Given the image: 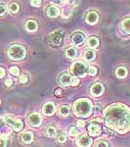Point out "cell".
<instances>
[{
  "label": "cell",
  "instance_id": "obj_13",
  "mask_svg": "<svg viewBox=\"0 0 130 147\" xmlns=\"http://www.w3.org/2000/svg\"><path fill=\"white\" fill-rule=\"evenodd\" d=\"M46 13H47V16L50 18H56L60 15V10L59 8L55 5H51L47 8L46 10Z\"/></svg>",
  "mask_w": 130,
  "mask_h": 147
},
{
  "label": "cell",
  "instance_id": "obj_12",
  "mask_svg": "<svg viewBox=\"0 0 130 147\" xmlns=\"http://www.w3.org/2000/svg\"><path fill=\"white\" fill-rule=\"evenodd\" d=\"M88 132L91 136H97L101 134V127L98 124L91 123L88 127Z\"/></svg>",
  "mask_w": 130,
  "mask_h": 147
},
{
  "label": "cell",
  "instance_id": "obj_28",
  "mask_svg": "<svg viewBox=\"0 0 130 147\" xmlns=\"http://www.w3.org/2000/svg\"><path fill=\"white\" fill-rule=\"evenodd\" d=\"M97 72H98V70H97L96 67H94V66H91V67L88 68V74L92 77H94V76L97 75Z\"/></svg>",
  "mask_w": 130,
  "mask_h": 147
},
{
  "label": "cell",
  "instance_id": "obj_14",
  "mask_svg": "<svg viewBox=\"0 0 130 147\" xmlns=\"http://www.w3.org/2000/svg\"><path fill=\"white\" fill-rule=\"evenodd\" d=\"M72 77L70 75H68V74H63L60 77V84L65 87L68 86V85H72Z\"/></svg>",
  "mask_w": 130,
  "mask_h": 147
},
{
  "label": "cell",
  "instance_id": "obj_38",
  "mask_svg": "<svg viewBox=\"0 0 130 147\" xmlns=\"http://www.w3.org/2000/svg\"><path fill=\"white\" fill-rule=\"evenodd\" d=\"M61 94H62V89L57 88L56 90H55V95L56 96H59V95H61Z\"/></svg>",
  "mask_w": 130,
  "mask_h": 147
},
{
  "label": "cell",
  "instance_id": "obj_22",
  "mask_svg": "<svg viewBox=\"0 0 130 147\" xmlns=\"http://www.w3.org/2000/svg\"><path fill=\"white\" fill-rule=\"evenodd\" d=\"M87 43H88V46L91 47V48H96V47L99 46V39L97 38L95 36H92L90 37L88 40H87Z\"/></svg>",
  "mask_w": 130,
  "mask_h": 147
},
{
  "label": "cell",
  "instance_id": "obj_25",
  "mask_svg": "<svg viewBox=\"0 0 130 147\" xmlns=\"http://www.w3.org/2000/svg\"><path fill=\"white\" fill-rule=\"evenodd\" d=\"M56 134H57V130L54 127H48L46 129V136H49V137H55L56 136Z\"/></svg>",
  "mask_w": 130,
  "mask_h": 147
},
{
  "label": "cell",
  "instance_id": "obj_16",
  "mask_svg": "<svg viewBox=\"0 0 130 147\" xmlns=\"http://www.w3.org/2000/svg\"><path fill=\"white\" fill-rule=\"evenodd\" d=\"M78 55V51L75 47H70L66 50V56L70 59H75Z\"/></svg>",
  "mask_w": 130,
  "mask_h": 147
},
{
  "label": "cell",
  "instance_id": "obj_21",
  "mask_svg": "<svg viewBox=\"0 0 130 147\" xmlns=\"http://www.w3.org/2000/svg\"><path fill=\"white\" fill-rule=\"evenodd\" d=\"M121 27H122V30H123L124 32L130 34V18H126L122 21Z\"/></svg>",
  "mask_w": 130,
  "mask_h": 147
},
{
  "label": "cell",
  "instance_id": "obj_24",
  "mask_svg": "<svg viewBox=\"0 0 130 147\" xmlns=\"http://www.w3.org/2000/svg\"><path fill=\"white\" fill-rule=\"evenodd\" d=\"M12 127H13L15 131H20V130H22L23 127V124L22 120H15V123H14Z\"/></svg>",
  "mask_w": 130,
  "mask_h": 147
},
{
  "label": "cell",
  "instance_id": "obj_11",
  "mask_svg": "<svg viewBox=\"0 0 130 147\" xmlns=\"http://www.w3.org/2000/svg\"><path fill=\"white\" fill-rule=\"evenodd\" d=\"M98 19H99L98 14L95 11H90L85 16V22L89 24V25H95L98 22Z\"/></svg>",
  "mask_w": 130,
  "mask_h": 147
},
{
  "label": "cell",
  "instance_id": "obj_43",
  "mask_svg": "<svg viewBox=\"0 0 130 147\" xmlns=\"http://www.w3.org/2000/svg\"><path fill=\"white\" fill-rule=\"evenodd\" d=\"M0 104H1V100H0Z\"/></svg>",
  "mask_w": 130,
  "mask_h": 147
},
{
  "label": "cell",
  "instance_id": "obj_7",
  "mask_svg": "<svg viewBox=\"0 0 130 147\" xmlns=\"http://www.w3.org/2000/svg\"><path fill=\"white\" fill-rule=\"evenodd\" d=\"M90 92L94 97L101 96L104 92V85L101 84V82H96V84H94L91 86Z\"/></svg>",
  "mask_w": 130,
  "mask_h": 147
},
{
  "label": "cell",
  "instance_id": "obj_23",
  "mask_svg": "<svg viewBox=\"0 0 130 147\" xmlns=\"http://www.w3.org/2000/svg\"><path fill=\"white\" fill-rule=\"evenodd\" d=\"M8 10L11 14H16L20 10V5H19V3H17V2H12L8 7Z\"/></svg>",
  "mask_w": 130,
  "mask_h": 147
},
{
  "label": "cell",
  "instance_id": "obj_2",
  "mask_svg": "<svg viewBox=\"0 0 130 147\" xmlns=\"http://www.w3.org/2000/svg\"><path fill=\"white\" fill-rule=\"evenodd\" d=\"M93 111V104L87 98L78 99L74 103V114L75 117L88 118Z\"/></svg>",
  "mask_w": 130,
  "mask_h": 147
},
{
  "label": "cell",
  "instance_id": "obj_4",
  "mask_svg": "<svg viewBox=\"0 0 130 147\" xmlns=\"http://www.w3.org/2000/svg\"><path fill=\"white\" fill-rule=\"evenodd\" d=\"M70 71H72V75L76 78H85V76L88 73V68L85 63L78 61V62H74L72 64Z\"/></svg>",
  "mask_w": 130,
  "mask_h": 147
},
{
  "label": "cell",
  "instance_id": "obj_15",
  "mask_svg": "<svg viewBox=\"0 0 130 147\" xmlns=\"http://www.w3.org/2000/svg\"><path fill=\"white\" fill-rule=\"evenodd\" d=\"M21 139H22V141L23 143L29 144V143H31L32 140H34V134H32V132H30V131H25L21 134Z\"/></svg>",
  "mask_w": 130,
  "mask_h": 147
},
{
  "label": "cell",
  "instance_id": "obj_35",
  "mask_svg": "<svg viewBox=\"0 0 130 147\" xmlns=\"http://www.w3.org/2000/svg\"><path fill=\"white\" fill-rule=\"evenodd\" d=\"M27 82V77L25 75H22L20 78V82L21 84H25Z\"/></svg>",
  "mask_w": 130,
  "mask_h": 147
},
{
  "label": "cell",
  "instance_id": "obj_30",
  "mask_svg": "<svg viewBox=\"0 0 130 147\" xmlns=\"http://www.w3.org/2000/svg\"><path fill=\"white\" fill-rule=\"evenodd\" d=\"M79 134V131L77 129H75V127H72V129H70V136H72V137H75L77 136Z\"/></svg>",
  "mask_w": 130,
  "mask_h": 147
},
{
  "label": "cell",
  "instance_id": "obj_34",
  "mask_svg": "<svg viewBox=\"0 0 130 147\" xmlns=\"http://www.w3.org/2000/svg\"><path fill=\"white\" fill-rule=\"evenodd\" d=\"M6 6L4 5V4H0V16H2V15H4L5 14V12H6Z\"/></svg>",
  "mask_w": 130,
  "mask_h": 147
},
{
  "label": "cell",
  "instance_id": "obj_8",
  "mask_svg": "<svg viewBox=\"0 0 130 147\" xmlns=\"http://www.w3.org/2000/svg\"><path fill=\"white\" fill-rule=\"evenodd\" d=\"M76 144L78 147H90L92 144V139L91 137H89L86 134H82L77 139Z\"/></svg>",
  "mask_w": 130,
  "mask_h": 147
},
{
  "label": "cell",
  "instance_id": "obj_42",
  "mask_svg": "<svg viewBox=\"0 0 130 147\" xmlns=\"http://www.w3.org/2000/svg\"><path fill=\"white\" fill-rule=\"evenodd\" d=\"M60 2H61L62 4H68V0H60Z\"/></svg>",
  "mask_w": 130,
  "mask_h": 147
},
{
  "label": "cell",
  "instance_id": "obj_33",
  "mask_svg": "<svg viewBox=\"0 0 130 147\" xmlns=\"http://www.w3.org/2000/svg\"><path fill=\"white\" fill-rule=\"evenodd\" d=\"M79 84V79L76 77H72V86H76V85Z\"/></svg>",
  "mask_w": 130,
  "mask_h": 147
},
{
  "label": "cell",
  "instance_id": "obj_3",
  "mask_svg": "<svg viewBox=\"0 0 130 147\" xmlns=\"http://www.w3.org/2000/svg\"><path fill=\"white\" fill-rule=\"evenodd\" d=\"M25 54H27L25 48L20 44H14L8 49V57L14 61L23 60L25 57Z\"/></svg>",
  "mask_w": 130,
  "mask_h": 147
},
{
  "label": "cell",
  "instance_id": "obj_36",
  "mask_svg": "<svg viewBox=\"0 0 130 147\" xmlns=\"http://www.w3.org/2000/svg\"><path fill=\"white\" fill-rule=\"evenodd\" d=\"M6 144H7L6 139L3 138V137H0V147H6Z\"/></svg>",
  "mask_w": 130,
  "mask_h": 147
},
{
  "label": "cell",
  "instance_id": "obj_19",
  "mask_svg": "<svg viewBox=\"0 0 130 147\" xmlns=\"http://www.w3.org/2000/svg\"><path fill=\"white\" fill-rule=\"evenodd\" d=\"M25 28L28 32H35L37 30V23L34 20H28L25 23Z\"/></svg>",
  "mask_w": 130,
  "mask_h": 147
},
{
  "label": "cell",
  "instance_id": "obj_40",
  "mask_svg": "<svg viewBox=\"0 0 130 147\" xmlns=\"http://www.w3.org/2000/svg\"><path fill=\"white\" fill-rule=\"evenodd\" d=\"M77 125H78L79 127H84V122L83 121H78V122H77Z\"/></svg>",
  "mask_w": 130,
  "mask_h": 147
},
{
  "label": "cell",
  "instance_id": "obj_20",
  "mask_svg": "<svg viewBox=\"0 0 130 147\" xmlns=\"http://www.w3.org/2000/svg\"><path fill=\"white\" fill-rule=\"evenodd\" d=\"M115 75H117V78H120V79H124L127 76V70L126 68L124 67H119L115 71Z\"/></svg>",
  "mask_w": 130,
  "mask_h": 147
},
{
  "label": "cell",
  "instance_id": "obj_26",
  "mask_svg": "<svg viewBox=\"0 0 130 147\" xmlns=\"http://www.w3.org/2000/svg\"><path fill=\"white\" fill-rule=\"evenodd\" d=\"M95 147H109V143L106 140L101 139V140H98L96 142Z\"/></svg>",
  "mask_w": 130,
  "mask_h": 147
},
{
  "label": "cell",
  "instance_id": "obj_29",
  "mask_svg": "<svg viewBox=\"0 0 130 147\" xmlns=\"http://www.w3.org/2000/svg\"><path fill=\"white\" fill-rule=\"evenodd\" d=\"M5 124H6V123L4 122V120L0 119V131H1V130H5L7 134H9V131H10V130H9L6 127V125Z\"/></svg>",
  "mask_w": 130,
  "mask_h": 147
},
{
  "label": "cell",
  "instance_id": "obj_10",
  "mask_svg": "<svg viewBox=\"0 0 130 147\" xmlns=\"http://www.w3.org/2000/svg\"><path fill=\"white\" fill-rule=\"evenodd\" d=\"M85 41V35L81 32H76L72 34V43L75 46H81Z\"/></svg>",
  "mask_w": 130,
  "mask_h": 147
},
{
  "label": "cell",
  "instance_id": "obj_27",
  "mask_svg": "<svg viewBox=\"0 0 130 147\" xmlns=\"http://www.w3.org/2000/svg\"><path fill=\"white\" fill-rule=\"evenodd\" d=\"M9 72H10L11 75L19 76V75H20V69H19L18 67H16V66H14V67H11V68H10Z\"/></svg>",
  "mask_w": 130,
  "mask_h": 147
},
{
  "label": "cell",
  "instance_id": "obj_18",
  "mask_svg": "<svg viewBox=\"0 0 130 147\" xmlns=\"http://www.w3.org/2000/svg\"><path fill=\"white\" fill-rule=\"evenodd\" d=\"M95 57H96L95 52L93 50H91V49H87V50L84 52V59L87 62H92V61H94Z\"/></svg>",
  "mask_w": 130,
  "mask_h": 147
},
{
  "label": "cell",
  "instance_id": "obj_32",
  "mask_svg": "<svg viewBox=\"0 0 130 147\" xmlns=\"http://www.w3.org/2000/svg\"><path fill=\"white\" fill-rule=\"evenodd\" d=\"M30 4L34 7H40L41 6V0H30Z\"/></svg>",
  "mask_w": 130,
  "mask_h": 147
},
{
  "label": "cell",
  "instance_id": "obj_31",
  "mask_svg": "<svg viewBox=\"0 0 130 147\" xmlns=\"http://www.w3.org/2000/svg\"><path fill=\"white\" fill-rule=\"evenodd\" d=\"M57 140H58V142H60V143H65L67 141V136L65 134H60V136L57 137Z\"/></svg>",
  "mask_w": 130,
  "mask_h": 147
},
{
  "label": "cell",
  "instance_id": "obj_5",
  "mask_svg": "<svg viewBox=\"0 0 130 147\" xmlns=\"http://www.w3.org/2000/svg\"><path fill=\"white\" fill-rule=\"evenodd\" d=\"M63 39H64V30H57L49 35L48 44L51 46H59L62 44Z\"/></svg>",
  "mask_w": 130,
  "mask_h": 147
},
{
  "label": "cell",
  "instance_id": "obj_9",
  "mask_svg": "<svg viewBox=\"0 0 130 147\" xmlns=\"http://www.w3.org/2000/svg\"><path fill=\"white\" fill-rule=\"evenodd\" d=\"M55 111H56V107H55V104L53 102H47V103L44 104L43 108H42V112L45 116H53L55 114Z\"/></svg>",
  "mask_w": 130,
  "mask_h": 147
},
{
  "label": "cell",
  "instance_id": "obj_1",
  "mask_svg": "<svg viewBox=\"0 0 130 147\" xmlns=\"http://www.w3.org/2000/svg\"><path fill=\"white\" fill-rule=\"evenodd\" d=\"M105 125L119 134L130 129V109L121 103H115L104 110Z\"/></svg>",
  "mask_w": 130,
  "mask_h": 147
},
{
  "label": "cell",
  "instance_id": "obj_37",
  "mask_svg": "<svg viewBox=\"0 0 130 147\" xmlns=\"http://www.w3.org/2000/svg\"><path fill=\"white\" fill-rule=\"evenodd\" d=\"M5 84L7 85V86H11V85L13 84V80H12L11 79H7L5 80Z\"/></svg>",
  "mask_w": 130,
  "mask_h": 147
},
{
  "label": "cell",
  "instance_id": "obj_17",
  "mask_svg": "<svg viewBox=\"0 0 130 147\" xmlns=\"http://www.w3.org/2000/svg\"><path fill=\"white\" fill-rule=\"evenodd\" d=\"M58 113H59V115L62 116V117H68V116H70V106H68V105H62V106H60Z\"/></svg>",
  "mask_w": 130,
  "mask_h": 147
},
{
  "label": "cell",
  "instance_id": "obj_39",
  "mask_svg": "<svg viewBox=\"0 0 130 147\" xmlns=\"http://www.w3.org/2000/svg\"><path fill=\"white\" fill-rule=\"evenodd\" d=\"M5 76V70L3 68H0V78H3Z\"/></svg>",
  "mask_w": 130,
  "mask_h": 147
},
{
  "label": "cell",
  "instance_id": "obj_6",
  "mask_svg": "<svg viewBox=\"0 0 130 147\" xmlns=\"http://www.w3.org/2000/svg\"><path fill=\"white\" fill-rule=\"evenodd\" d=\"M27 122H28V124H29L30 127H40V125H41V123H42V118L39 114L34 113L28 117Z\"/></svg>",
  "mask_w": 130,
  "mask_h": 147
},
{
  "label": "cell",
  "instance_id": "obj_41",
  "mask_svg": "<svg viewBox=\"0 0 130 147\" xmlns=\"http://www.w3.org/2000/svg\"><path fill=\"white\" fill-rule=\"evenodd\" d=\"M100 110H101V106L100 105H97L94 111H95V113H98V112H100Z\"/></svg>",
  "mask_w": 130,
  "mask_h": 147
}]
</instances>
